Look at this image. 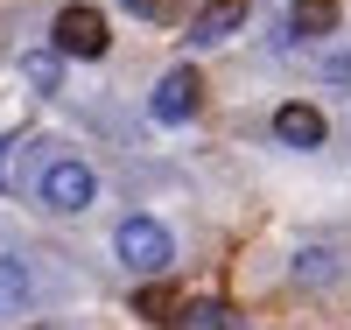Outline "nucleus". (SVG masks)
I'll return each instance as SVG.
<instances>
[{
    "label": "nucleus",
    "instance_id": "1",
    "mask_svg": "<svg viewBox=\"0 0 351 330\" xmlns=\"http://www.w3.org/2000/svg\"><path fill=\"white\" fill-rule=\"evenodd\" d=\"M112 246H120V260L134 267V274H169V260H176V239L155 218H127L120 232H112Z\"/></svg>",
    "mask_w": 351,
    "mask_h": 330
},
{
    "label": "nucleus",
    "instance_id": "2",
    "mask_svg": "<svg viewBox=\"0 0 351 330\" xmlns=\"http://www.w3.org/2000/svg\"><path fill=\"white\" fill-rule=\"evenodd\" d=\"M49 36H56V56H106V49H112L106 14H99V8H84V0H71V8L49 21Z\"/></svg>",
    "mask_w": 351,
    "mask_h": 330
},
{
    "label": "nucleus",
    "instance_id": "3",
    "mask_svg": "<svg viewBox=\"0 0 351 330\" xmlns=\"http://www.w3.org/2000/svg\"><path fill=\"white\" fill-rule=\"evenodd\" d=\"M99 197V176L92 169H84V162H49L43 169V204H49V211H84V204H92Z\"/></svg>",
    "mask_w": 351,
    "mask_h": 330
},
{
    "label": "nucleus",
    "instance_id": "4",
    "mask_svg": "<svg viewBox=\"0 0 351 330\" xmlns=\"http://www.w3.org/2000/svg\"><path fill=\"white\" fill-rule=\"evenodd\" d=\"M197 92H204L197 71H169V78L155 84V119H169V127H176V119H190V113H197Z\"/></svg>",
    "mask_w": 351,
    "mask_h": 330
},
{
    "label": "nucleus",
    "instance_id": "5",
    "mask_svg": "<svg viewBox=\"0 0 351 330\" xmlns=\"http://www.w3.org/2000/svg\"><path fill=\"white\" fill-rule=\"evenodd\" d=\"M274 134H281L288 148H324V134H330V127H324V113H316V106H302V99H295V106H281V113H274Z\"/></svg>",
    "mask_w": 351,
    "mask_h": 330
},
{
    "label": "nucleus",
    "instance_id": "6",
    "mask_svg": "<svg viewBox=\"0 0 351 330\" xmlns=\"http://www.w3.org/2000/svg\"><path fill=\"white\" fill-rule=\"evenodd\" d=\"M246 8H253V0H204V14L190 21V43H225L232 28L246 21Z\"/></svg>",
    "mask_w": 351,
    "mask_h": 330
},
{
    "label": "nucleus",
    "instance_id": "7",
    "mask_svg": "<svg viewBox=\"0 0 351 330\" xmlns=\"http://www.w3.org/2000/svg\"><path fill=\"white\" fill-rule=\"evenodd\" d=\"M288 28H295V36H330L337 28V0H295V8H288Z\"/></svg>",
    "mask_w": 351,
    "mask_h": 330
},
{
    "label": "nucleus",
    "instance_id": "8",
    "mask_svg": "<svg viewBox=\"0 0 351 330\" xmlns=\"http://www.w3.org/2000/svg\"><path fill=\"white\" fill-rule=\"evenodd\" d=\"M28 288H36V281H28V260H0V316H14L21 303H28Z\"/></svg>",
    "mask_w": 351,
    "mask_h": 330
},
{
    "label": "nucleus",
    "instance_id": "9",
    "mask_svg": "<svg viewBox=\"0 0 351 330\" xmlns=\"http://www.w3.org/2000/svg\"><path fill=\"white\" fill-rule=\"evenodd\" d=\"M183 330H232V323H225L218 303H190V309H183Z\"/></svg>",
    "mask_w": 351,
    "mask_h": 330
},
{
    "label": "nucleus",
    "instance_id": "10",
    "mask_svg": "<svg viewBox=\"0 0 351 330\" xmlns=\"http://www.w3.org/2000/svg\"><path fill=\"white\" fill-rule=\"evenodd\" d=\"M28 78H36L43 92H49V84H56V56H36V64H28Z\"/></svg>",
    "mask_w": 351,
    "mask_h": 330
},
{
    "label": "nucleus",
    "instance_id": "11",
    "mask_svg": "<svg viewBox=\"0 0 351 330\" xmlns=\"http://www.w3.org/2000/svg\"><path fill=\"white\" fill-rule=\"evenodd\" d=\"M127 8H134V14H148V21H155V14H162V0H127Z\"/></svg>",
    "mask_w": 351,
    "mask_h": 330
}]
</instances>
